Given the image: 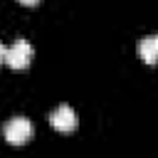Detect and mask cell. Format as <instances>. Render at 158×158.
<instances>
[{
    "label": "cell",
    "mask_w": 158,
    "mask_h": 158,
    "mask_svg": "<svg viewBox=\"0 0 158 158\" xmlns=\"http://www.w3.org/2000/svg\"><path fill=\"white\" fill-rule=\"evenodd\" d=\"M5 54H7V47H5V44H2V42H0V64H2V62H5Z\"/></svg>",
    "instance_id": "obj_5"
},
{
    "label": "cell",
    "mask_w": 158,
    "mask_h": 158,
    "mask_svg": "<svg viewBox=\"0 0 158 158\" xmlns=\"http://www.w3.org/2000/svg\"><path fill=\"white\" fill-rule=\"evenodd\" d=\"M17 2H20V5H37L40 0H17Z\"/></svg>",
    "instance_id": "obj_6"
},
{
    "label": "cell",
    "mask_w": 158,
    "mask_h": 158,
    "mask_svg": "<svg viewBox=\"0 0 158 158\" xmlns=\"http://www.w3.org/2000/svg\"><path fill=\"white\" fill-rule=\"evenodd\" d=\"M49 123H52V128H57V131H62V133H69V131L77 128V114H74L72 106L62 104V106H57V109L49 114Z\"/></svg>",
    "instance_id": "obj_3"
},
{
    "label": "cell",
    "mask_w": 158,
    "mask_h": 158,
    "mask_svg": "<svg viewBox=\"0 0 158 158\" xmlns=\"http://www.w3.org/2000/svg\"><path fill=\"white\" fill-rule=\"evenodd\" d=\"M2 133H5L7 143L22 146V143H27V141L32 138V123H30V118H25V116H15V118H10V121L5 123Z\"/></svg>",
    "instance_id": "obj_1"
},
{
    "label": "cell",
    "mask_w": 158,
    "mask_h": 158,
    "mask_svg": "<svg viewBox=\"0 0 158 158\" xmlns=\"http://www.w3.org/2000/svg\"><path fill=\"white\" fill-rule=\"evenodd\" d=\"M138 57L146 64H158V35H148L138 42Z\"/></svg>",
    "instance_id": "obj_4"
},
{
    "label": "cell",
    "mask_w": 158,
    "mask_h": 158,
    "mask_svg": "<svg viewBox=\"0 0 158 158\" xmlns=\"http://www.w3.org/2000/svg\"><path fill=\"white\" fill-rule=\"evenodd\" d=\"M32 59V47L27 40H15L10 47H7V54H5V64L12 67V69H25Z\"/></svg>",
    "instance_id": "obj_2"
}]
</instances>
